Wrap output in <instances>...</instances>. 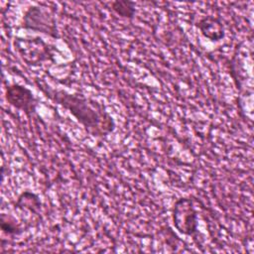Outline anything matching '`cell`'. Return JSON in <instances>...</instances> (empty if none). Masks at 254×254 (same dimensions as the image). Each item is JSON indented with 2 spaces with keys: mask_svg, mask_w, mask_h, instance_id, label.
Instances as JSON below:
<instances>
[{
  "mask_svg": "<svg viewBox=\"0 0 254 254\" xmlns=\"http://www.w3.org/2000/svg\"><path fill=\"white\" fill-rule=\"evenodd\" d=\"M1 229L3 232L9 235H18L23 230L16 224L14 220H12L8 215L2 214L1 215V221H0Z\"/></svg>",
  "mask_w": 254,
  "mask_h": 254,
  "instance_id": "ba28073f",
  "label": "cell"
},
{
  "mask_svg": "<svg viewBox=\"0 0 254 254\" xmlns=\"http://www.w3.org/2000/svg\"><path fill=\"white\" fill-rule=\"evenodd\" d=\"M200 33L210 41L216 42L224 37V28L221 21L213 16H204L196 24Z\"/></svg>",
  "mask_w": 254,
  "mask_h": 254,
  "instance_id": "5b68a950",
  "label": "cell"
},
{
  "mask_svg": "<svg viewBox=\"0 0 254 254\" xmlns=\"http://www.w3.org/2000/svg\"><path fill=\"white\" fill-rule=\"evenodd\" d=\"M111 10L118 16L132 20L135 16V3L128 0H116L111 3Z\"/></svg>",
  "mask_w": 254,
  "mask_h": 254,
  "instance_id": "52a82bcc",
  "label": "cell"
},
{
  "mask_svg": "<svg viewBox=\"0 0 254 254\" xmlns=\"http://www.w3.org/2000/svg\"><path fill=\"white\" fill-rule=\"evenodd\" d=\"M6 99L14 108L23 111L29 118L36 112L38 100L26 86L12 83L6 87Z\"/></svg>",
  "mask_w": 254,
  "mask_h": 254,
  "instance_id": "277c9868",
  "label": "cell"
},
{
  "mask_svg": "<svg viewBox=\"0 0 254 254\" xmlns=\"http://www.w3.org/2000/svg\"><path fill=\"white\" fill-rule=\"evenodd\" d=\"M173 220L177 230L185 235H197V214L194 210L192 201L187 197L179 198L174 205Z\"/></svg>",
  "mask_w": 254,
  "mask_h": 254,
  "instance_id": "3957f363",
  "label": "cell"
},
{
  "mask_svg": "<svg viewBox=\"0 0 254 254\" xmlns=\"http://www.w3.org/2000/svg\"><path fill=\"white\" fill-rule=\"evenodd\" d=\"M39 88L47 97L68 110L90 135L105 137L114 130L115 123L112 117L97 101L45 84H39Z\"/></svg>",
  "mask_w": 254,
  "mask_h": 254,
  "instance_id": "6da1fadb",
  "label": "cell"
},
{
  "mask_svg": "<svg viewBox=\"0 0 254 254\" xmlns=\"http://www.w3.org/2000/svg\"><path fill=\"white\" fill-rule=\"evenodd\" d=\"M15 207L27 208L33 213H38L41 208V200L34 192L24 191L19 195Z\"/></svg>",
  "mask_w": 254,
  "mask_h": 254,
  "instance_id": "8992f818",
  "label": "cell"
},
{
  "mask_svg": "<svg viewBox=\"0 0 254 254\" xmlns=\"http://www.w3.org/2000/svg\"><path fill=\"white\" fill-rule=\"evenodd\" d=\"M22 28L43 33L54 39L59 38V31L54 15L40 6L28 8L23 16Z\"/></svg>",
  "mask_w": 254,
  "mask_h": 254,
  "instance_id": "7a4b0ae2",
  "label": "cell"
}]
</instances>
